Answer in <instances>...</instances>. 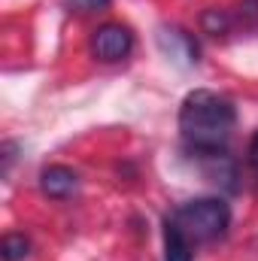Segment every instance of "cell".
<instances>
[{"mask_svg":"<svg viewBox=\"0 0 258 261\" xmlns=\"http://www.w3.org/2000/svg\"><path fill=\"white\" fill-rule=\"evenodd\" d=\"M234 125H237V107L225 94H219V91L197 88L179 107L183 140L192 146L197 155L225 152Z\"/></svg>","mask_w":258,"mask_h":261,"instance_id":"6da1fadb","label":"cell"},{"mask_svg":"<svg viewBox=\"0 0 258 261\" xmlns=\"http://www.w3.org/2000/svg\"><path fill=\"white\" fill-rule=\"evenodd\" d=\"M170 219L192 243H210V240L225 237L231 225V206L222 197H197L176 206Z\"/></svg>","mask_w":258,"mask_h":261,"instance_id":"7a4b0ae2","label":"cell"},{"mask_svg":"<svg viewBox=\"0 0 258 261\" xmlns=\"http://www.w3.org/2000/svg\"><path fill=\"white\" fill-rule=\"evenodd\" d=\"M131 49H134V34H131V28L116 24V21L100 24V28L94 31V37H91V52H94L100 61H110V64L128 58Z\"/></svg>","mask_w":258,"mask_h":261,"instance_id":"3957f363","label":"cell"},{"mask_svg":"<svg viewBox=\"0 0 258 261\" xmlns=\"http://www.w3.org/2000/svg\"><path fill=\"white\" fill-rule=\"evenodd\" d=\"M158 46L173 64L179 67H194L200 61V49H197L194 37L186 34L183 28H161L158 31Z\"/></svg>","mask_w":258,"mask_h":261,"instance_id":"277c9868","label":"cell"},{"mask_svg":"<svg viewBox=\"0 0 258 261\" xmlns=\"http://www.w3.org/2000/svg\"><path fill=\"white\" fill-rule=\"evenodd\" d=\"M76 186H79V176H76V170L67 167V164H52V167H46V170L40 173V189H43L46 197L64 200V197H70L76 192Z\"/></svg>","mask_w":258,"mask_h":261,"instance_id":"5b68a950","label":"cell"},{"mask_svg":"<svg viewBox=\"0 0 258 261\" xmlns=\"http://www.w3.org/2000/svg\"><path fill=\"white\" fill-rule=\"evenodd\" d=\"M194 243L173 225V219H164V261H192Z\"/></svg>","mask_w":258,"mask_h":261,"instance_id":"8992f818","label":"cell"},{"mask_svg":"<svg viewBox=\"0 0 258 261\" xmlns=\"http://www.w3.org/2000/svg\"><path fill=\"white\" fill-rule=\"evenodd\" d=\"M0 255L3 261H24L31 255V240L24 234H6L0 240Z\"/></svg>","mask_w":258,"mask_h":261,"instance_id":"52a82bcc","label":"cell"},{"mask_svg":"<svg viewBox=\"0 0 258 261\" xmlns=\"http://www.w3.org/2000/svg\"><path fill=\"white\" fill-rule=\"evenodd\" d=\"M203 28L210 34H225L228 31V15L219 12V9H210V12H203Z\"/></svg>","mask_w":258,"mask_h":261,"instance_id":"ba28073f","label":"cell"},{"mask_svg":"<svg viewBox=\"0 0 258 261\" xmlns=\"http://www.w3.org/2000/svg\"><path fill=\"white\" fill-rule=\"evenodd\" d=\"M67 3L79 12H100V9L110 6V0H67Z\"/></svg>","mask_w":258,"mask_h":261,"instance_id":"9c48e42d","label":"cell"},{"mask_svg":"<svg viewBox=\"0 0 258 261\" xmlns=\"http://www.w3.org/2000/svg\"><path fill=\"white\" fill-rule=\"evenodd\" d=\"M240 9H243L240 15H249V21L258 24V0H243V3H240Z\"/></svg>","mask_w":258,"mask_h":261,"instance_id":"30bf717a","label":"cell"},{"mask_svg":"<svg viewBox=\"0 0 258 261\" xmlns=\"http://www.w3.org/2000/svg\"><path fill=\"white\" fill-rule=\"evenodd\" d=\"M249 164L258 170V130L252 134V140H249Z\"/></svg>","mask_w":258,"mask_h":261,"instance_id":"8fae6325","label":"cell"}]
</instances>
